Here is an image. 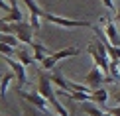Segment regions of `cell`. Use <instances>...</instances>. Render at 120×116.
<instances>
[{
  "label": "cell",
  "instance_id": "obj_1",
  "mask_svg": "<svg viewBox=\"0 0 120 116\" xmlns=\"http://www.w3.org/2000/svg\"><path fill=\"white\" fill-rule=\"evenodd\" d=\"M38 93L41 94L43 98L47 100L49 104L53 106V110L59 114V116H69V112H67V108L63 106L61 102L57 100V94L53 93V87H51V79L49 77H45V73L43 71H39V83H38Z\"/></svg>",
  "mask_w": 120,
  "mask_h": 116
},
{
  "label": "cell",
  "instance_id": "obj_2",
  "mask_svg": "<svg viewBox=\"0 0 120 116\" xmlns=\"http://www.w3.org/2000/svg\"><path fill=\"white\" fill-rule=\"evenodd\" d=\"M79 53H81V51H79V47H77V45H71V47L59 49V51L51 53V55H47V57L41 61V65H43V69H45V71H53V69H55V65L61 61V59H67V57H77Z\"/></svg>",
  "mask_w": 120,
  "mask_h": 116
},
{
  "label": "cell",
  "instance_id": "obj_3",
  "mask_svg": "<svg viewBox=\"0 0 120 116\" xmlns=\"http://www.w3.org/2000/svg\"><path fill=\"white\" fill-rule=\"evenodd\" d=\"M10 34H14L22 43L32 45L34 41V28L30 24V20H20V22H10Z\"/></svg>",
  "mask_w": 120,
  "mask_h": 116
},
{
  "label": "cell",
  "instance_id": "obj_4",
  "mask_svg": "<svg viewBox=\"0 0 120 116\" xmlns=\"http://www.w3.org/2000/svg\"><path fill=\"white\" fill-rule=\"evenodd\" d=\"M43 20L55 24V26H61V28H93V22H85V20H67V18H61V16H55L51 12H45L43 10Z\"/></svg>",
  "mask_w": 120,
  "mask_h": 116
},
{
  "label": "cell",
  "instance_id": "obj_5",
  "mask_svg": "<svg viewBox=\"0 0 120 116\" xmlns=\"http://www.w3.org/2000/svg\"><path fill=\"white\" fill-rule=\"evenodd\" d=\"M20 97L26 98L28 102L32 104V106H36V108L39 110V112H43V114H47V112H49V106H51V104H49L47 100L38 93V90H36V93H26V90H20Z\"/></svg>",
  "mask_w": 120,
  "mask_h": 116
},
{
  "label": "cell",
  "instance_id": "obj_6",
  "mask_svg": "<svg viewBox=\"0 0 120 116\" xmlns=\"http://www.w3.org/2000/svg\"><path fill=\"white\" fill-rule=\"evenodd\" d=\"M2 59L8 63V67L12 69V73L16 75V81H18V87H22V85L28 83V73H26V65H22L18 61V59H12L8 57V55H2Z\"/></svg>",
  "mask_w": 120,
  "mask_h": 116
},
{
  "label": "cell",
  "instance_id": "obj_7",
  "mask_svg": "<svg viewBox=\"0 0 120 116\" xmlns=\"http://www.w3.org/2000/svg\"><path fill=\"white\" fill-rule=\"evenodd\" d=\"M24 4L28 6V12H30V24H32L34 32H38L39 30V20L43 16V10L36 4V0H22Z\"/></svg>",
  "mask_w": 120,
  "mask_h": 116
},
{
  "label": "cell",
  "instance_id": "obj_8",
  "mask_svg": "<svg viewBox=\"0 0 120 116\" xmlns=\"http://www.w3.org/2000/svg\"><path fill=\"white\" fill-rule=\"evenodd\" d=\"M85 83L93 85V87H101L102 83H106V73H104L98 65H93V69L85 75Z\"/></svg>",
  "mask_w": 120,
  "mask_h": 116
},
{
  "label": "cell",
  "instance_id": "obj_9",
  "mask_svg": "<svg viewBox=\"0 0 120 116\" xmlns=\"http://www.w3.org/2000/svg\"><path fill=\"white\" fill-rule=\"evenodd\" d=\"M104 34H106L108 41H110L112 45H116V47H120V36H118V30L116 26H114V22H104Z\"/></svg>",
  "mask_w": 120,
  "mask_h": 116
},
{
  "label": "cell",
  "instance_id": "obj_10",
  "mask_svg": "<svg viewBox=\"0 0 120 116\" xmlns=\"http://www.w3.org/2000/svg\"><path fill=\"white\" fill-rule=\"evenodd\" d=\"M30 47H32V53H34V57H36V61H39V63H41L47 55H51V51H49L45 45H41V43H38V41H32Z\"/></svg>",
  "mask_w": 120,
  "mask_h": 116
},
{
  "label": "cell",
  "instance_id": "obj_11",
  "mask_svg": "<svg viewBox=\"0 0 120 116\" xmlns=\"http://www.w3.org/2000/svg\"><path fill=\"white\" fill-rule=\"evenodd\" d=\"M16 57H18V61L22 63V65H26V67H32V65L36 63V57L30 55V51H28V49H24V47L16 51Z\"/></svg>",
  "mask_w": 120,
  "mask_h": 116
},
{
  "label": "cell",
  "instance_id": "obj_12",
  "mask_svg": "<svg viewBox=\"0 0 120 116\" xmlns=\"http://www.w3.org/2000/svg\"><path fill=\"white\" fill-rule=\"evenodd\" d=\"M16 79V75L14 73H4L2 77H0V97H6V90H8V87L12 85V81Z\"/></svg>",
  "mask_w": 120,
  "mask_h": 116
},
{
  "label": "cell",
  "instance_id": "obj_13",
  "mask_svg": "<svg viewBox=\"0 0 120 116\" xmlns=\"http://www.w3.org/2000/svg\"><path fill=\"white\" fill-rule=\"evenodd\" d=\"M106 100H108V90L106 89H102V87H97L93 90V102H98V104H106Z\"/></svg>",
  "mask_w": 120,
  "mask_h": 116
},
{
  "label": "cell",
  "instance_id": "obj_14",
  "mask_svg": "<svg viewBox=\"0 0 120 116\" xmlns=\"http://www.w3.org/2000/svg\"><path fill=\"white\" fill-rule=\"evenodd\" d=\"M83 112H85V114H89V116H112V114H108V112H102V110H98L94 104H89V102H85V104H83Z\"/></svg>",
  "mask_w": 120,
  "mask_h": 116
},
{
  "label": "cell",
  "instance_id": "obj_15",
  "mask_svg": "<svg viewBox=\"0 0 120 116\" xmlns=\"http://www.w3.org/2000/svg\"><path fill=\"white\" fill-rule=\"evenodd\" d=\"M0 41L6 43V45H12V47H18L20 39L14 36V34H0Z\"/></svg>",
  "mask_w": 120,
  "mask_h": 116
},
{
  "label": "cell",
  "instance_id": "obj_16",
  "mask_svg": "<svg viewBox=\"0 0 120 116\" xmlns=\"http://www.w3.org/2000/svg\"><path fill=\"white\" fill-rule=\"evenodd\" d=\"M108 75L114 81H120V63L118 61H110V67H108Z\"/></svg>",
  "mask_w": 120,
  "mask_h": 116
},
{
  "label": "cell",
  "instance_id": "obj_17",
  "mask_svg": "<svg viewBox=\"0 0 120 116\" xmlns=\"http://www.w3.org/2000/svg\"><path fill=\"white\" fill-rule=\"evenodd\" d=\"M0 10H4L6 14H10L12 12V4H10L8 0H0Z\"/></svg>",
  "mask_w": 120,
  "mask_h": 116
},
{
  "label": "cell",
  "instance_id": "obj_18",
  "mask_svg": "<svg viewBox=\"0 0 120 116\" xmlns=\"http://www.w3.org/2000/svg\"><path fill=\"white\" fill-rule=\"evenodd\" d=\"M102 4H104V6H106L108 10H110V12H114V14H116V4H114V0H102Z\"/></svg>",
  "mask_w": 120,
  "mask_h": 116
},
{
  "label": "cell",
  "instance_id": "obj_19",
  "mask_svg": "<svg viewBox=\"0 0 120 116\" xmlns=\"http://www.w3.org/2000/svg\"><path fill=\"white\" fill-rule=\"evenodd\" d=\"M114 100H116V102H120V90H118L116 94H114Z\"/></svg>",
  "mask_w": 120,
  "mask_h": 116
},
{
  "label": "cell",
  "instance_id": "obj_20",
  "mask_svg": "<svg viewBox=\"0 0 120 116\" xmlns=\"http://www.w3.org/2000/svg\"><path fill=\"white\" fill-rule=\"evenodd\" d=\"M116 20H118V22H120V6L116 8Z\"/></svg>",
  "mask_w": 120,
  "mask_h": 116
},
{
  "label": "cell",
  "instance_id": "obj_21",
  "mask_svg": "<svg viewBox=\"0 0 120 116\" xmlns=\"http://www.w3.org/2000/svg\"><path fill=\"white\" fill-rule=\"evenodd\" d=\"M45 116H55V114H51V112H47V114H45Z\"/></svg>",
  "mask_w": 120,
  "mask_h": 116
}]
</instances>
